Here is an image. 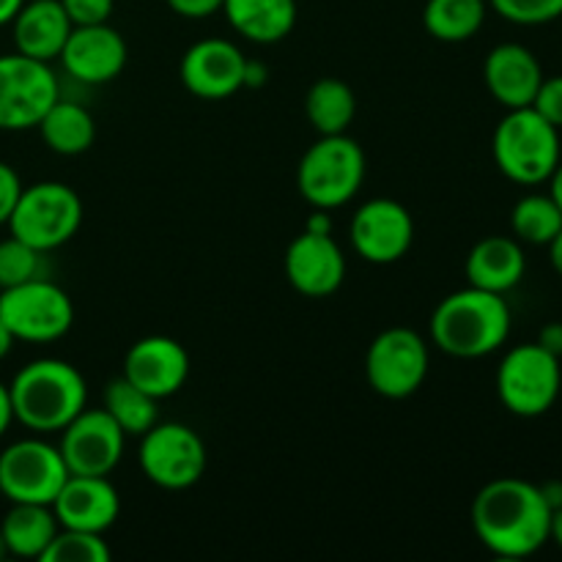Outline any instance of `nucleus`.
Listing matches in <instances>:
<instances>
[{
  "label": "nucleus",
  "mask_w": 562,
  "mask_h": 562,
  "mask_svg": "<svg viewBox=\"0 0 562 562\" xmlns=\"http://www.w3.org/2000/svg\"><path fill=\"white\" fill-rule=\"evenodd\" d=\"M552 508L541 486L521 477H497L472 503V530L492 554L521 560L549 543Z\"/></svg>",
  "instance_id": "nucleus-1"
},
{
  "label": "nucleus",
  "mask_w": 562,
  "mask_h": 562,
  "mask_svg": "<svg viewBox=\"0 0 562 562\" xmlns=\"http://www.w3.org/2000/svg\"><path fill=\"white\" fill-rule=\"evenodd\" d=\"M510 335V307L505 294L467 289L445 296L431 313V338L437 349L459 360H477L503 349Z\"/></svg>",
  "instance_id": "nucleus-2"
},
{
  "label": "nucleus",
  "mask_w": 562,
  "mask_h": 562,
  "mask_svg": "<svg viewBox=\"0 0 562 562\" xmlns=\"http://www.w3.org/2000/svg\"><path fill=\"white\" fill-rule=\"evenodd\" d=\"M14 420L36 434L64 431L88 401L82 373L66 360H33L9 384Z\"/></svg>",
  "instance_id": "nucleus-3"
},
{
  "label": "nucleus",
  "mask_w": 562,
  "mask_h": 562,
  "mask_svg": "<svg viewBox=\"0 0 562 562\" xmlns=\"http://www.w3.org/2000/svg\"><path fill=\"white\" fill-rule=\"evenodd\" d=\"M494 162L505 179L521 187H536L552 179L558 170L560 130L532 108L508 110L494 130Z\"/></svg>",
  "instance_id": "nucleus-4"
},
{
  "label": "nucleus",
  "mask_w": 562,
  "mask_h": 562,
  "mask_svg": "<svg viewBox=\"0 0 562 562\" xmlns=\"http://www.w3.org/2000/svg\"><path fill=\"white\" fill-rule=\"evenodd\" d=\"M366 181V151L355 137L322 135L300 159L296 187L313 209L346 206Z\"/></svg>",
  "instance_id": "nucleus-5"
},
{
  "label": "nucleus",
  "mask_w": 562,
  "mask_h": 562,
  "mask_svg": "<svg viewBox=\"0 0 562 562\" xmlns=\"http://www.w3.org/2000/svg\"><path fill=\"white\" fill-rule=\"evenodd\" d=\"M80 195L60 181H38V184L22 187L20 201L9 217L11 236L42 252L66 245L80 231Z\"/></svg>",
  "instance_id": "nucleus-6"
},
{
  "label": "nucleus",
  "mask_w": 562,
  "mask_h": 562,
  "mask_svg": "<svg viewBox=\"0 0 562 562\" xmlns=\"http://www.w3.org/2000/svg\"><path fill=\"white\" fill-rule=\"evenodd\" d=\"M562 362L538 344H521L497 368V395L516 417H541L558 404Z\"/></svg>",
  "instance_id": "nucleus-7"
},
{
  "label": "nucleus",
  "mask_w": 562,
  "mask_h": 562,
  "mask_svg": "<svg viewBox=\"0 0 562 562\" xmlns=\"http://www.w3.org/2000/svg\"><path fill=\"white\" fill-rule=\"evenodd\" d=\"M0 318L16 340L53 344L71 329L75 305L60 285L36 278L0 291Z\"/></svg>",
  "instance_id": "nucleus-8"
},
{
  "label": "nucleus",
  "mask_w": 562,
  "mask_h": 562,
  "mask_svg": "<svg viewBox=\"0 0 562 562\" xmlns=\"http://www.w3.org/2000/svg\"><path fill=\"white\" fill-rule=\"evenodd\" d=\"M137 464L154 486L184 492L203 477L206 448L184 423H154L140 437Z\"/></svg>",
  "instance_id": "nucleus-9"
},
{
  "label": "nucleus",
  "mask_w": 562,
  "mask_h": 562,
  "mask_svg": "<svg viewBox=\"0 0 562 562\" xmlns=\"http://www.w3.org/2000/svg\"><path fill=\"white\" fill-rule=\"evenodd\" d=\"M58 97V77L47 60L22 53L0 55V130H36Z\"/></svg>",
  "instance_id": "nucleus-10"
},
{
  "label": "nucleus",
  "mask_w": 562,
  "mask_h": 562,
  "mask_svg": "<svg viewBox=\"0 0 562 562\" xmlns=\"http://www.w3.org/2000/svg\"><path fill=\"white\" fill-rule=\"evenodd\" d=\"M66 477L64 456L44 439H20L0 453V494L9 503L53 505Z\"/></svg>",
  "instance_id": "nucleus-11"
},
{
  "label": "nucleus",
  "mask_w": 562,
  "mask_h": 562,
  "mask_svg": "<svg viewBox=\"0 0 562 562\" xmlns=\"http://www.w3.org/2000/svg\"><path fill=\"white\" fill-rule=\"evenodd\" d=\"M366 376L384 398H409L428 376V344L415 329H384L368 346Z\"/></svg>",
  "instance_id": "nucleus-12"
},
{
  "label": "nucleus",
  "mask_w": 562,
  "mask_h": 562,
  "mask_svg": "<svg viewBox=\"0 0 562 562\" xmlns=\"http://www.w3.org/2000/svg\"><path fill=\"white\" fill-rule=\"evenodd\" d=\"M351 247L368 263H395L409 252L415 241V220L390 198H373L362 203L351 217Z\"/></svg>",
  "instance_id": "nucleus-13"
},
{
  "label": "nucleus",
  "mask_w": 562,
  "mask_h": 562,
  "mask_svg": "<svg viewBox=\"0 0 562 562\" xmlns=\"http://www.w3.org/2000/svg\"><path fill=\"white\" fill-rule=\"evenodd\" d=\"M126 434L104 409H82L60 431V456L69 475H110L124 456Z\"/></svg>",
  "instance_id": "nucleus-14"
},
{
  "label": "nucleus",
  "mask_w": 562,
  "mask_h": 562,
  "mask_svg": "<svg viewBox=\"0 0 562 562\" xmlns=\"http://www.w3.org/2000/svg\"><path fill=\"white\" fill-rule=\"evenodd\" d=\"M245 53L228 38H203L195 42L184 53L179 66L181 86L198 99L234 97L239 88H245Z\"/></svg>",
  "instance_id": "nucleus-15"
},
{
  "label": "nucleus",
  "mask_w": 562,
  "mask_h": 562,
  "mask_svg": "<svg viewBox=\"0 0 562 562\" xmlns=\"http://www.w3.org/2000/svg\"><path fill=\"white\" fill-rule=\"evenodd\" d=\"M285 278L311 300H324L344 285L346 256L333 234L302 231L285 250Z\"/></svg>",
  "instance_id": "nucleus-16"
},
{
  "label": "nucleus",
  "mask_w": 562,
  "mask_h": 562,
  "mask_svg": "<svg viewBox=\"0 0 562 562\" xmlns=\"http://www.w3.org/2000/svg\"><path fill=\"white\" fill-rule=\"evenodd\" d=\"M126 42L108 22L102 25H75L64 49L60 64L75 80L86 86H102L115 80L126 66Z\"/></svg>",
  "instance_id": "nucleus-17"
},
{
  "label": "nucleus",
  "mask_w": 562,
  "mask_h": 562,
  "mask_svg": "<svg viewBox=\"0 0 562 562\" xmlns=\"http://www.w3.org/2000/svg\"><path fill=\"white\" fill-rule=\"evenodd\" d=\"M124 376L151 398H170L190 376V355L168 335H148L126 351Z\"/></svg>",
  "instance_id": "nucleus-18"
},
{
  "label": "nucleus",
  "mask_w": 562,
  "mask_h": 562,
  "mask_svg": "<svg viewBox=\"0 0 562 562\" xmlns=\"http://www.w3.org/2000/svg\"><path fill=\"white\" fill-rule=\"evenodd\" d=\"M53 514L66 530L104 536L119 519L121 499L108 475H69L53 499Z\"/></svg>",
  "instance_id": "nucleus-19"
},
{
  "label": "nucleus",
  "mask_w": 562,
  "mask_h": 562,
  "mask_svg": "<svg viewBox=\"0 0 562 562\" xmlns=\"http://www.w3.org/2000/svg\"><path fill=\"white\" fill-rule=\"evenodd\" d=\"M483 80H486L488 93L503 108H530L543 80V69L536 55H532V49H527L525 44L508 42L497 44L486 55Z\"/></svg>",
  "instance_id": "nucleus-20"
},
{
  "label": "nucleus",
  "mask_w": 562,
  "mask_h": 562,
  "mask_svg": "<svg viewBox=\"0 0 562 562\" xmlns=\"http://www.w3.org/2000/svg\"><path fill=\"white\" fill-rule=\"evenodd\" d=\"M71 20L60 0H25L11 20L16 53L36 60H55L71 33Z\"/></svg>",
  "instance_id": "nucleus-21"
},
{
  "label": "nucleus",
  "mask_w": 562,
  "mask_h": 562,
  "mask_svg": "<svg viewBox=\"0 0 562 562\" xmlns=\"http://www.w3.org/2000/svg\"><path fill=\"white\" fill-rule=\"evenodd\" d=\"M467 283L492 294H508L521 283L527 272V258L519 239L510 236H486L470 250L464 263Z\"/></svg>",
  "instance_id": "nucleus-22"
},
{
  "label": "nucleus",
  "mask_w": 562,
  "mask_h": 562,
  "mask_svg": "<svg viewBox=\"0 0 562 562\" xmlns=\"http://www.w3.org/2000/svg\"><path fill=\"white\" fill-rule=\"evenodd\" d=\"M223 14L247 42L278 44L294 31L296 0H225Z\"/></svg>",
  "instance_id": "nucleus-23"
},
{
  "label": "nucleus",
  "mask_w": 562,
  "mask_h": 562,
  "mask_svg": "<svg viewBox=\"0 0 562 562\" xmlns=\"http://www.w3.org/2000/svg\"><path fill=\"white\" fill-rule=\"evenodd\" d=\"M58 530L60 525L53 514V505L11 503L9 514L0 521L5 549L22 560H42L44 549Z\"/></svg>",
  "instance_id": "nucleus-24"
},
{
  "label": "nucleus",
  "mask_w": 562,
  "mask_h": 562,
  "mask_svg": "<svg viewBox=\"0 0 562 562\" xmlns=\"http://www.w3.org/2000/svg\"><path fill=\"white\" fill-rule=\"evenodd\" d=\"M36 130L42 132L49 151L60 154V157H77V154L88 151L93 146V137H97V126H93L91 113L82 104L66 102L60 97L44 113Z\"/></svg>",
  "instance_id": "nucleus-25"
},
{
  "label": "nucleus",
  "mask_w": 562,
  "mask_h": 562,
  "mask_svg": "<svg viewBox=\"0 0 562 562\" xmlns=\"http://www.w3.org/2000/svg\"><path fill=\"white\" fill-rule=\"evenodd\" d=\"M305 113L318 135H344L355 121V91L338 77H322L305 97Z\"/></svg>",
  "instance_id": "nucleus-26"
},
{
  "label": "nucleus",
  "mask_w": 562,
  "mask_h": 562,
  "mask_svg": "<svg viewBox=\"0 0 562 562\" xmlns=\"http://www.w3.org/2000/svg\"><path fill=\"white\" fill-rule=\"evenodd\" d=\"M488 0H428L423 25L437 42H470L486 22Z\"/></svg>",
  "instance_id": "nucleus-27"
},
{
  "label": "nucleus",
  "mask_w": 562,
  "mask_h": 562,
  "mask_svg": "<svg viewBox=\"0 0 562 562\" xmlns=\"http://www.w3.org/2000/svg\"><path fill=\"white\" fill-rule=\"evenodd\" d=\"M104 412L115 420V426L126 434V437H143L148 428L157 423V398L143 393L137 384L121 373L119 379L104 387Z\"/></svg>",
  "instance_id": "nucleus-28"
},
{
  "label": "nucleus",
  "mask_w": 562,
  "mask_h": 562,
  "mask_svg": "<svg viewBox=\"0 0 562 562\" xmlns=\"http://www.w3.org/2000/svg\"><path fill=\"white\" fill-rule=\"evenodd\" d=\"M510 231L527 245H552L562 231V212L552 195H525L510 212Z\"/></svg>",
  "instance_id": "nucleus-29"
},
{
  "label": "nucleus",
  "mask_w": 562,
  "mask_h": 562,
  "mask_svg": "<svg viewBox=\"0 0 562 562\" xmlns=\"http://www.w3.org/2000/svg\"><path fill=\"white\" fill-rule=\"evenodd\" d=\"M110 558H113V552L99 532L60 527L49 547L44 549L42 562H110Z\"/></svg>",
  "instance_id": "nucleus-30"
},
{
  "label": "nucleus",
  "mask_w": 562,
  "mask_h": 562,
  "mask_svg": "<svg viewBox=\"0 0 562 562\" xmlns=\"http://www.w3.org/2000/svg\"><path fill=\"white\" fill-rule=\"evenodd\" d=\"M42 261L44 252L16 236L0 241V291L42 278Z\"/></svg>",
  "instance_id": "nucleus-31"
},
{
  "label": "nucleus",
  "mask_w": 562,
  "mask_h": 562,
  "mask_svg": "<svg viewBox=\"0 0 562 562\" xmlns=\"http://www.w3.org/2000/svg\"><path fill=\"white\" fill-rule=\"evenodd\" d=\"M488 5L514 25H547L562 16V0H488Z\"/></svg>",
  "instance_id": "nucleus-32"
},
{
  "label": "nucleus",
  "mask_w": 562,
  "mask_h": 562,
  "mask_svg": "<svg viewBox=\"0 0 562 562\" xmlns=\"http://www.w3.org/2000/svg\"><path fill=\"white\" fill-rule=\"evenodd\" d=\"M530 108L536 110L538 115H543L549 124L562 130V75L543 77Z\"/></svg>",
  "instance_id": "nucleus-33"
},
{
  "label": "nucleus",
  "mask_w": 562,
  "mask_h": 562,
  "mask_svg": "<svg viewBox=\"0 0 562 562\" xmlns=\"http://www.w3.org/2000/svg\"><path fill=\"white\" fill-rule=\"evenodd\" d=\"M71 25H102L113 14L115 0H60Z\"/></svg>",
  "instance_id": "nucleus-34"
},
{
  "label": "nucleus",
  "mask_w": 562,
  "mask_h": 562,
  "mask_svg": "<svg viewBox=\"0 0 562 562\" xmlns=\"http://www.w3.org/2000/svg\"><path fill=\"white\" fill-rule=\"evenodd\" d=\"M22 181L11 165L0 162V225H9L11 212H14L16 201H20Z\"/></svg>",
  "instance_id": "nucleus-35"
},
{
  "label": "nucleus",
  "mask_w": 562,
  "mask_h": 562,
  "mask_svg": "<svg viewBox=\"0 0 562 562\" xmlns=\"http://www.w3.org/2000/svg\"><path fill=\"white\" fill-rule=\"evenodd\" d=\"M225 0H168L170 9L184 20H206V16L223 11Z\"/></svg>",
  "instance_id": "nucleus-36"
},
{
  "label": "nucleus",
  "mask_w": 562,
  "mask_h": 562,
  "mask_svg": "<svg viewBox=\"0 0 562 562\" xmlns=\"http://www.w3.org/2000/svg\"><path fill=\"white\" fill-rule=\"evenodd\" d=\"M541 349H547L549 355L554 357H562V322H552L547 324V327L538 333V340H536Z\"/></svg>",
  "instance_id": "nucleus-37"
},
{
  "label": "nucleus",
  "mask_w": 562,
  "mask_h": 562,
  "mask_svg": "<svg viewBox=\"0 0 562 562\" xmlns=\"http://www.w3.org/2000/svg\"><path fill=\"white\" fill-rule=\"evenodd\" d=\"M14 423V409H11V395L9 384L0 382V437L9 431V426Z\"/></svg>",
  "instance_id": "nucleus-38"
},
{
  "label": "nucleus",
  "mask_w": 562,
  "mask_h": 562,
  "mask_svg": "<svg viewBox=\"0 0 562 562\" xmlns=\"http://www.w3.org/2000/svg\"><path fill=\"white\" fill-rule=\"evenodd\" d=\"M267 77H269V71H267V66L261 64V60H247L245 64V88H261L263 82H267Z\"/></svg>",
  "instance_id": "nucleus-39"
},
{
  "label": "nucleus",
  "mask_w": 562,
  "mask_h": 562,
  "mask_svg": "<svg viewBox=\"0 0 562 562\" xmlns=\"http://www.w3.org/2000/svg\"><path fill=\"white\" fill-rule=\"evenodd\" d=\"M305 231H313V234H333V220H329V212L316 209V212L307 217Z\"/></svg>",
  "instance_id": "nucleus-40"
},
{
  "label": "nucleus",
  "mask_w": 562,
  "mask_h": 562,
  "mask_svg": "<svg viewBox=\"0 0 562 562\" xmlns=\"http://www.w3.org/2000/svg\"><path fill=\"white\" fill-rule=\"evenodd\" d=\"M25 0H0V25H11Z\"/></svg>",
  "instance_id": "nucleus-41"
},
{
  "label": "nucleus",
  "mask_w": 562,
  "mask_h": 562,
  "mask_svg": "<svg viewBox=\"0 0 562 562\" xmlns=\"http://www.w3.org/2000/svg\"><path fill=\"white\" fill-rule=\"evenodd\" d=\"M543 497H547L549 508H560L562 505V483H547V486H541Z\"/></svg>",
  "instance_id": "nucleus-42"
},
{
  "label": "nucleus",
  "mask_w": 562,
  "mask_h": 562,
  "mask_svg": "<svg viewBox=\"0 0 562 562\" xmlns=\"http://www.w3.org/2000/svg\"><path fill=\"white\" fill-rule=\"evenodd\" d=\"M549 258H552L554 272H558L560 278H562V231H560L558 236H554L552 245H549Z\"/></svg>",
  "instance_id": "nucleus-43"
},
{
  "label": "nucleus",
  "mask_w": 562,
  "mask_h": 562,
  "mask_svg": "<svg viewBox=\"0 0 562 562\" xmlns=\"http://www.w3.org/2000/svg\"><path fill=\"white\" fill-rule=\"evenodd\" d=\"M14 344H16V338L11 335V329L5 327L3 318H0V360H3V357H9V351L14 349Z\"/></svg>",
  "instance_id": "nucleus-44"
},
{
  "label": "nucleus",
  "mask_w": 562,
  "mask_h": 562,
  "mask_svg": "<svg viewBox=\"0 0 562 562\" xmlns=\"http://www.w3.org/2000/svg\"><path fill=\"white\" fill-rule=\"evenodd\" d=\"M549 541H554L562 549V505L552 510V527H549Z\"/></svg>",
  "instance_id": "nucleus-45"
},
{
  "label": "nucleus",
  "mask_w": 562,
  "mask_h": 562,
  "mask_svg": "<svg viewBox=\"0 0 562 562\" xmlns=\"http://www.w3.org/2000/svg\"><path fill=\"white\" fill-rule=\"evenodd\" d=\"M549 184H552V190H549V195L554 198V203H558L560 212H562V159H560L558 170H554V173H552V179H549Z\"/></svg>",
  "instance_id": "nucleus-46"
},
{
  "label": "nucleus",
  "mask_w": 562,
  "mask_h": 562,
  "mask_svg": "<svg viewBox=\"0 0 562 562\" xmlns=\"http://www.w3.org/2000/svg\"><path fill=\"white\" fill-rule=\"evenodd\" d=\"M9 558V549H5V541H3V532H0V562Z\"/></svg>",
  "instance_id": "nucleus-47"
}]
</instances>
